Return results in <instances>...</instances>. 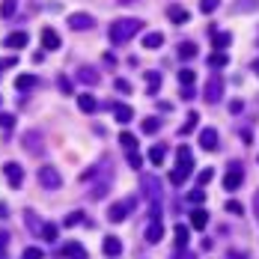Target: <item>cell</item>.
Masks as SVG:
<instances>
[{
	"label": "cell",
	"instance_id": "45",
	"mask_svg": "<svg viewBox=\"0 0 259 259\" xmlns=\"http://www.w3.org/2000/svg\"><path fill=\"white\" fill-rule=\"evenodd\" d=\"M119 3H122V6H128V3H137V0H119Z\"/></svg>",
	"mask_w": 259,
	"mask_h": 259
},
{
	"label": "cell",
	"instance_id": "24",
	"mask_svg": "<svg viewBox=\"0 0 259 259\" xmlns=\"http://www.w3.org/2000/svg\"><path fill=\"white\" fill-rule=\"evenodd\" d=\"M119 143H122L128 152H134V149H137V140H134V134H128V131H122V134H119Z\"/></svg>",
	"mask_w": 259,
	"mask_h": 259
},
{
	"label": "cell",
	"instance_id": "21",
	"mask_svg": "<svg viewBox=\"0 0 259 259\" xmlns=\"http://www.w3.org/2000/svg\"><path fill=\"white\" fill-rule=\"evenodd\" d=\"M15 9H18V0H3L0 3V18H12Z\"/></svg>",
	"mask_w": 259,
	"mask_h": 259
},
{
	"label": "cell",
	"instance_id": "10",
	"mask_svg": "<svg viewBox=\"0 0 259 259\" xmlns=\"http://www.w3.org/2000/svg\"><path fill=\"white\" fill-rule=\"evenodd\" d=\"M63 256L66 259H87V250H84V244L69 241V244H63Z\"/></svg>",
	"mask_w": 259,
	"mask_h": 259
},
{
	"label": "cell",
	"instance_id": "7",
	"mask_svg": "<svg viewBox=\"0 0 259 259\" xmlns=\"http://www.w3.org/2000/svg\"><path fill=\"white\" fill-rule=\"evenodd\" d=\"M42 45H45V51H57L60 48V33L54 27H42Z\"/></svg>",
	"mask_w": 259,
	"mask_h": 259
},
{
	"label": "cell",
	"instance_id": "28",
	"mask_svg": "<svg viewBox=\"0 0 259 259\" xmlns=\"http://www.w3.org/2000/svg\"><path fill=\"white\" fill-rule=\"evenodd\" d=\"M39 238L54 241V238H57V227H54V224H45V227H42V232H39Z\"/></svg>",
	"mask_w": 259,
	"mask_h": 259
},
{
	"label": "cell",
	"instance_id": "13",
	"mask_svg": "<svg viewBox=\"0 0 259 259\" xmlns=\"http://www.w3.org/2000/svg\"><path fill=\"white\" fill-rule=\"evenodd\" d=\"M164 45V33H146V36H143V48H149V51H158V48H161Z\"/></svg>",
	"mask_w": 259,
	"mask_h": 259
},
{
	"label": "cell",
	"instance_id": "42",
	"mask_svg": "<svg viewBox=\"0 0 259 259\" xmlns=\"http://www.w3.org/2000/svg\"><path fill=\"white\" fill-rule=\"evenodd\" d=\"M116 90H119V93H128V90H131L128 81H122V78H119V81H116Z\"/></svg>",
	"mask_w": 259,
	"mask_h": 259
},
{
	"label": "cell",
	"instance_id": "11",
	"mask_svg": "<svg viewBox=\"0 0 259 259\" xmlns=\"http://www.w3.org/2000/svg\"><path fill=\"white\" fill-rule=\"evenodd\" d=\"M241 179H244L241 170H229L227 176H224V188H227V191H238V188H241Z\"/></svg>",
	"mask_w": 259,
	"mask_h": 259
},
{
	"label": "cell",
	"instance_id": "19",
	"mask_svg": "<svg viewBox=\"0 0 259 259\" xmlns=\"http://www.w3.org/2000/svg\"><path fill=\"white\" fill-rule=\"evenodd\" d=\"M113 116H116V122H131L134 110H131L128 104H113Z\"/></svg>",
	"mask_w": 259,
	"mask_h": 259
},
{
	"label": "cell",
	"instance_id": "38",
	"mask_svg": "<svg viewBox=\"0 0 259 259\" xmlns=\"http://www.w3.org/2000/svg\"><path fill=\"white\" fill-rule=\"evenodd\" d=\"M146 81H149V90L155 93V90H158V75H155V72H149V75H146Z\"/></svg>",
	"mask_w": 259,
	"mask_h": 259
},
{
	"label": "cell",
	"instance_id": "20",
	"mask_svg": "<svg viewBox=\"0 0 259 259\" xmlns=\"http://www.w3.org/2000/svg\"><path fill=\"white\" fill-rule=\"evenodd\" d=\"M206 224H209V215H206L203 209H197V212H191V227H194V229H203Z\"/></svg>",
	"mask_w": 259,
	"mask_h": 259
},
{
	"label": "cell",
	"instance_id": "3",
	"mask_svg": "<svg viewBox=\"0 0 259 259\" xmlns=\"http://www.w3.org/2000/svg\"><path fill=\"white\" fill-rule=\"evenodd\" d=\"M39 182H42V188H48V191H57L60 185H63V179H60V173L51 167V164H45L42 170H39Z\"/></svg>",
	"mask_w": 259,
	"mask_h": 259
},
{
	"label": "cell",
	"instance_id": "4",
	"mask_svg": "<svg viewBox=\"0 0 259 259\" xmlns=\"http://www.w3.org/2000/svg\"><path fill=\"white\" fill-rule=\"evenodd\" d=\"M69 27L72 30H93L96 27V18L90 12H72L69 15Z\"/></svg>",
	"mask_w": 259,
	"mask_h": 259
},
{
	"label": "cell",
	"instance_id": "15",
	"mask_svg": "<svg viewBox=\"0 0 259 259\" xmlns=\"http://www.w3.org/2000/svg\"><path fill=\"white\" fill-rule=\"evenodd\" d=\"M161 235H164V229H161V224H158V218H152V224L146 229V241H149V244H158Z\"/></svg>",
	"mask_w": 259,
	"mask_h": 259
},
{
	"label": "cell",
	"instance_id": "40",
	"mask_svg": "<svg viewBox=\"0 0 259 259\" xmlns=\"http://www.w3.org/2000/svg\"><path fill=\"white\" fill-rule=\"evenodd\" d=\"M188 200H191V203H203V200H206V194H203V191H191V194H188Z\"/></svg>",
	"mask_w": 259,
	"mask_h": 259
},
{
	"label": "cell",
	"instance_id": "31",
	"mask_svg": "<svg viewBox=\"0 0 259 259\" xmlns=\"http://www.w3.org/2000/svg\"><path fill=\"white\" fill-rule=\"evenodd\" d=\"M209 66H227V54H218V51H215V54L209 57Z\"/></svg>",
	"mask_w": 259,
	"mask_h": 259
},
{
	"label": "cell",
	"instance_id": "29",
	"mask_svg": "<svg viewBox=\"0 0 259 259\" xmlns=\"http://www.w3.org/2000/svg\"><path fill=\"white\" fill-rule=\"evenodd\" d=\"M176 244H188V227H176Z\"/></svg>",
	"mask_w": 259,
	"mask_h": 259
},
{
	"label": "cell",
	"instance_id": "44",
	"mask_svg": "<svg viewBox=\"0 0 259 259\" xmlns=\"http://www.w3.org/2000/svg\"><path fill=\"white\" fill-rule=\"evenodd\" d=\"M15 63H18L15 57H9V60H0V69H6V66H15Z\"/></svg>",
	"mask_w": 259,
	"mask_h": 259
},
{
	"label": "cell",
	"instance_id": "37",
	"mask_svg": "<svg viewBox=\"0 0 259 259\" xmlns=\"http://www.w3.org/2000/svg\"><path fill=\"white\" fill-rule=\"evenodd\" d=\"M84 221V215L81 212H75V215H66V227H75V224H81Z\"/></svg>",
	"mask_w": 259,
	"mask_h": 259
},
{
	"label": "cell",
	"instance_id": "5",
	"mask_svg": "<svg viewBox=\"0 0 259 259\" xmlns=\"http://www.w3.org/2000/svg\"><path fill=\"white\" fill-rule=\"evenodd\" d=\"M3 173H6V179H9V185L12 188H21V182H24V170H21V164H3Z\"/></svg>",
	"mask_w": 259,
	"mask_h": 259
},
{
	"label": "cell",
	"instance_id": "23",
	"mask_svg": "<svg viewBox=\"0 0 259 259\" xmlns=\"http://www.w3.org/2000/svg\"><path fill=\"white\" fill-rule=\"evenodd\" d=\"M218 96H221V81L212 78V81H209V93H206V98H209V101H218Z\"/></svg>",
	"mask_w": 259,
	"mask_h": 259
},
{
	"label": "cell",
	"instance_id": "43",
	"mask_svg": "<svg viewBox=\"0 0 259 259\" xmlns=\"http://www.w3.org/2000/svg\"><path fill=\"white\" fill-rule=\"evenodd\" d=\"M128 161H131V167H140V155H137V152H131Z\"/></svg>",
	"mask_w": 259,
	"mask_h": 259
},
{
	"label": "cell",
	"instance_id": "30",
	"mask_svg": "<svg viewBox=\"0 0 259 259\" xmlns=\"http://www.w3.org/2000/svg\"><path fill=\"white\" fill-rule=\"evenodd\" d=\"M158 125H161V119H143V131H146V134H155Z\"/></svg>",
	"mask_w": 259,
	"mask_h": 259
},
{
	"label": "cell",
	"instance_id": "33",
	"mask_svg": "<svg viewBox=\"0 0 259 259\" xmlns=\"http://www.w3.org/2000/svg\"><path fill=\"white\" fill-rule=\"evenodd\" d=\"M197 122H200V116H197V113H188V122H185V125H182V134H188V131L194 128Z\"/></svg>",
	"mask_w": 259,
	"mask_h": 259
},
{
	"label": "cell",
	"instance_id": "9",
	"mask_svg": "<svg viewBox=\"0 0 259 259\" xmlns=\"http://www.w3.org/2000/svg\"><path fill=\"white\" fill-rule=\"evenodd\" d=\"M167 15H170V21H173V24H188V21H191V12H188L185 6H176V3L167 9Z\"/></svg>",
	"mask_w": 259,
	"mask_h": 259
},
{
	"label": "cell",
	"instance_id": "39",
	"mask_svg": "<svg viewBox=\"0 0 259 259\" xmlns=\"http://www.w3.org/2000/svg\"><path fill=\"white\" fill-rule=\"evenodd\" d=\"M227 42H229V33H221V36L215 39V48H227Z\"/></svg>",
	"mask_w": 259,
	"mask_h": 259
},
{
	"label": "cell",
	"instance_id": "8",
	"mask_svg": "<svg viewBox=\"0 0 259 259\" xmlns=\"http://www.w3.org/2000/svg\"><path fill=\"white\" fill-rule=\"evenodd\" d=\"M27 42H30V36H27L24 30H18V33H9V36L3 39V45H6V48H12V51H18V48H24Z\"/></svg>",
	"mask_w": 259,
	"mask_h": 259
},
{
	"label": "cell",
	"instance_id": "14",
	"mask_svg": "<svg viewBox=\"0 0 259 259\" xmlns=\"http://www.w3.org/2000/svg\"><path fill=\"white\" fill-rule=\"evenodd\" d=\"M104 253H107V256H119V253H122V241H119L116 235H107V238H104Z\"/></svg>",
	"mask_w": 259,
	"mask_h": 259
},
{
	"label": "cell",
	"instance_id": "2",
	"mask_svg": "<svg viewBox=\"0 0 259 259\" xmlns=\"http://www.w3.org/2000/svg\"><path fill=\"white\" fill-rule=\"evenodd\" d=\"M194 170V158H191V149L188 146H179V170H173L170 173V182L173 185H182L185 182V176Z\"/></svg>",
	"mask_w": 259,
	"mask_h": 259
},
{
	"label": "cell",
	"instance_id": "26",
	"mask_svg": "<svg viewBox=\"0 0 259 259\" xmlns=\"http://www.w3.org/2000/svg\"><path fill=\"white\" fill-rule=\"evenodd\" d=\"M179 81H182L185 87H191V84L197 81V72L194 69H182V72H179Z\"/></svg>",
	"mask_w": 259,
	"mask_h": 259
},
{
	"label": "cell",
	"instance_id": "6",
	"mask_svg": "<svg viewBox=\"0 0 259 259\" xmlns=\"http://www.w3.org/2000/svg\"><path fill=\"white\" fill-rule=\"evenodd\" d=\"M131 206H134V200H125V203H116V206H110V212H107V221H113V224L125 221V215H128Z\"/></svg>",
	"mask_w": 259,
	"mask_h": 259
},
{
	"label": "cell",
	"instance_id": "1",
	"mask_svg": "<svg viewBox=\"0 0 259 259\" xmlns=\"http://www.w3.org/2000/svg\"><path fill=\"white\" fill-rule=\"evenodd\" d=\"M140 30H143V21L140 18H119V21L110 24V42L113 45H125L131 36Z\"/></svg>",
	"mask_w": 259,
	"mask_h": 259
},
{
	"label": "cell",
	"instance_id": "22",
	"mask_svg": "<svg viewBox=\"0 0 259 259\" xmlns=\"http://www.w3.org/2000/svg\"><path fill=\"white\" fill-rule=\"evenodd\" d=\"M179 57H182V60H191V57H197V45H194V42H182Z\"/></svg>",
	"mask_w": 259,
	"mask_h": 259
},
{
	"label": "cell",
	"instance_id": "12",
	"mask_svg": "<svg viewBox=\"0 0 259 259\" xmlns=\"http://www.w3.org/2000/svg\"><path fill=\"white\" fill-rule=\"evenodd\" d=\"M200 143H203V149H218V131L215 128H206L203 134H200Z\"/></svg>",
	"mask_w": 259,
	"mask_h": 259
},
{
	"label": "cell",
	"instance_id": "35",
	"mask_svg": "<svg viewBox=\"0 0 259 259\" xmlns=\"http://www.w3.org/2000/svg\"><path fill=\"white\" fill-rule=\"evenodd\" d=\"M227 212H229V215H241V212H244V206H241V203H235V200H229Z\"/></svg>",
	"mask_w": 259,
	"mask_h": 259
},
{
	"label": "cell",
	"instance_id": "18",
	"mask_svg": "<svg viewBox=\"0 0 259 259\" xmlns=\"http://www.w3.org/2000/svg\"><path fill=\"white\" fill-rule=\"evenodd\" d=\"M15 87L18 90H33V87H39V78L36 75H18L15 78Z\"/></svg>",
	"mask_w": 259,
	"mask_h": 259
},
{
	"label": "cell",
	"instance_id": "27",
	"mask_svg": "<svg viewBox=\"0 0 259 259\" xmlns=\"http://www.w3.org/2000/svg\"><path fill=\"white\" fill-rule=\"evenodd\" d=\"M78 78H81L84 84H98V72H90V69H81Z\"/></svg>",
	"mask_w": 259,
	"mask_h": 259
},
{
	"label": "cell",
	"instance_id": "16",
	"mask_svg": "<svg viewBox=\"0 0 259 259\" xmlns=\"http://www.w3.org/2000/svg\"><path fill=\"white\" fill-rule=\"evenodd\" d=\"M78 107H81L84 113H96L98 101H96L93 96H90V93H81V96H78Z\"/></svg>",
	"mask_w": 259,
	"mask_h": 259
},
{
	"label": "cell",
	"instance_id": "34",
	"mask_svg": "<svg viewBox=\"0 0 259 259\" xmlns=\"http://www.w3.org/2000/svg\"><path fill=\"white\" fill-rule=\"evenodd\" d=\"M149 158H152V164H161L164 161V146H155V149L149 152Z\"/></svg>",
	"mask_w": 259,
	"mask_h": 259
},
{
	"label": "cell",
	"instance_id": "36",
	"mask_svg": "<svg viewBox=\"0 0 259 259\" xmlns=\"http://www.w3.org/2000/svg\"><path fill=\"white\" fill-rule=\"evenodd\" d=\"M24 259H45V253H42L39 247H27V250H24Z\"/></svg>",
	"mask_w": 259,
	"mask_h": 259
},
{
	"label": "cell",
	"instance_id": "17",
	"mask_svg": "<svg viewBox=\"0 0 259 259\" xmlns=\"http://www.w3.org/2000/svg\"><path fill=\"white\" fill-rule=\"evenodd\" d=\"M21 143H24V149H30L33 155H39V152H42V143H39V134H36V131H27Z\"/></svg>",
	"mask_w": 259,
	"mask_h": 259
},
{
	"label": "cell",
	"instance_id": "25",
	"mask_svg": "<svg viewBox=\"0 0 259 259\" xmlns=\"http://www.w3.org/2000/svg\"><path fill=\"white\" fill-rule=\"evenodd\" d=\"M218 6H221V0H200V12L203 15H212Z\"/></svg>",
	"mask_w": 259,
	"mask_h": 259
},
{
	"label": "cell",
	"instance_id": "41",
	"mask_svg": "<svg viewBox=\"0 0 259 259\" xmlns=\"http://www.w3.org/2000/svg\"><path fill=\"white\" fill-rule=\"evenodd\" d=\"M60 90H63V93H72V81H69V78H60Z\"/></svg>",
	"mask_w": 259,
	"mask_h": 259
},
{
	"label": "cell",
	"instance_id": "32",
	"mask_svg": "<svg viewBox=\"0 0 259 259\" xmlns=\"http://www.w3.org/2000/svg\"><path fill=\"white\" fill-rule=\"evenodd\" d=\"M15 125V116L12 113H0V128H12Z\"/></svg>",
	"mask_w": 259,
	"mask_h": 259
}]
</instances>
